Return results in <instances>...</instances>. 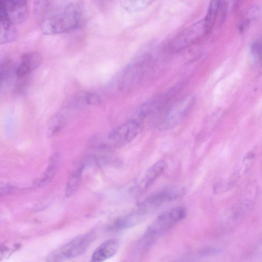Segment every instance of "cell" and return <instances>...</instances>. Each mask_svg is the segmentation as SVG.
<instances>
[{
  "instance_id": "d6986e66",
  "label": "cell",
  "mask_w": 262,
  "mask_h": 262,
  "mask_svg": "<svg viewBox=\"0 0 262 262\" xmlns=\"http://www.w3.org/2000/svg\"><path fill=\"white\" fill-rule=\"evenodd\" d=\"M100 97L91 92H82L77 94L73 99V107L80 106L83 105H96L101 103Z\"/></svg>"
},
{
  "instance_id": "484cf974",
  "label": "cell",
  "mask_w": 262,
  "mask_h": 262,
  "mask_svg": "<svg viewBox=\"0 0 262 262\" xmlns=\"http://www.w3.org/2000/svg\"><path fill=\"white\" fill-rule=\"evenodd\" d=\"M254 156H255L254 152H253L252 151L249 152L245 156V157L244 158V161H245V163L251 160L252 159H253V158L254 157Z\"/></svg>"
},
{
  "instance_id": "30bf717a",
  "label": "cell",
  "mask_w": 262,
  "mask_h": 262,
  "mask_svg": "<svg viewBox=\"0 0 262 262\" xmlns=\"http://www.w3.org/2000/svg\"><path fill=\"white\" fill-rule=\"evenodd\" d=\"M8 18L15 24L25 22L28 16L27 0H0Z\"/></svg>"
},
{
  "instance_id": "5bb4252c",
  "label": "cell",
  "mask_w": 262,
  "mask_h": 262,
  "mask_svg": "<svg viewBox=\"0 0 262 262\" xmlns=\"http://www.w3.org/2000/svg\"><path fill=\"white\" fill-rule=\"evenodd\" d=\"M16 37L14 24L8 18L0 4V45L13 41Z\"/></svg>"
},
{
  "instance_id": "9c48e42d",
  "label": "cell",
  "mask_w": 262,
  "mask_h": 262,
  "mask_svg": "<svg viewBox=\"0 0 262 262\" xmlns=\"http://www.w3.org/2000/svg\"><path fill=\"white\" fill-rule=\"evenodd\" d=\"M208 34L203 19L185 29L175 37L170 48L174 51H180L195 43Z\"/></svg>"
},
{
  "instance_id": "44dd1931",
  "label": "cell",
  "mask_w": 262,
  "mask_h": 262,
  "mask_svg": "<svg viewBox=\"0 0 262 262\" xmlns=\"http://www.w3.org/2000/svg\"><path fill=\"white\" fill-rule=\"evenodd\" d=\"M154 0H119L122 7L128 12L142 11L149 6Z\"/></svg>"
},
{
  "instance_id": "2e32d148",
  "label": "cell",
  "mask_w": 262,
  "mask_h": 262,
  "mask_svg": "<svg viewBox=\"0 0 262 262\" xmlns=\"http://www.w3.org/2000/svg\"><path fill=\"white\" fill-rule=\"evenodd\" d=\"M145 216L138 209L126 215L117 219L114 223L113 227L117 230L129 228L138 224Z\"/></svg>"
},
{
  "instance_id": "277c9868",
  "label": "cell",
  "mask_w": 262,
  "mask_h": 262,
  "mask_svg": "<svg viewBox=\"0 0 262 262\" xmlns=\"http://www.w3.org/2000/svg\"><path fill=\"white\" fill-rule=\"evenodd\" d=\"M195 102V97L192 94L176 101L158 116L157 127L162 130L173 128L187 116Z\"/></svg>"
},
{
  "instance_id": "e0dca14e",
  "label": "cell",
  "mask_w": 262,
  "mask_h": 262,
  "mask_svg": "<svg viewBox=\"0 0 262 262\" xmlns=\"http://www.w3.org/2000/svg\"><path fill=\"white\" fill-rule=\"evenodd\" d=\"M60 160L61 157L59 153H55L52 155L42 177L38 182V186H44L53 180L59 168Z\"/></svg>"
},
{
  "instance_id": "603a6c76",
  "label": "cell",
  "mask_w": 262,
  "mask_h": 262,
  "mask_svg": "<svg viewBox=\"0 0 262 262\" xmlns=\"http://www.w3.org/2000/svg\"><path fill=\"white\" fill-rule=\"evenodd\" d=\"M221 252V251L220 249H218L215 248L206 247L200 250L199 251V254L200 255L206 256L216 255L220 253Z\"/></svg>"
},
{
  "instance_id": "d4e9b609",
  "label": "cell",
  "mask_w": 262,
  "mask_h": 262,
  "mask_svg": "<svg viewBox=\"0 0 262 262\" xmlns=\"http://www.w3.org/2000/svg\"><path fill=\"white\" fill-rule=\"evenodd\" d=\"M94 4L100 9L106 8L112 0H92Z\"/></svg>"
},
{
  "instance_id": "7c38bea8",
  "label": "cell",
  "mask_w": 262,
  "mask_h": 262,
  "mask_svg": "<svg viewBox=\"0 0 262 262\" xmlns=\"http://www.w3.org/2000/svg\"><path fill=\"white\" fill-rule=\"evenodd\" d=\"M119 248V241L116 238L107 239L100 244L94 251L91 261H103L116 254Z\"/></svg>"
},
{
  "instance_id": "8992f818",
  "label": "cell",
  "mask_w": 262,
  "mask_h": 262,
  "mask_svg": "<svg viewBox=\"0 0 262 262\" xmlns=\"http://www.w3.org/2000/svg\"><path fill=\"white\" fill-rule=\"evenodd\" d=\"M186 214L187 211L183 207H176L167 210L154 221L143 235L156 242L158 237L183 220Z\"/></svg>"
},
{
  "instance_id": "cb8c5ba5",
  "label": "cell",
  "mask_w": 262,
  "mask_h": 262,
  "mask_svg": "<svg viewBox=\"0 0 262 262\" xmlns=\"http://www.w3.org/2000/svg\"><path fill=\"white\" fill-rule=\"evenodd\" d=\"M14 187L7 183H0V195L11 193L14 190Z\"/></svg>"
},
{
  "instance_id": "52a82bcc",
  "label": "cell",
  "mask_w": 262,
  "mask_h": 262,
  "mask_svg": "<svg viewBox=\"0 0 262 262\" xmlns=\"http://www.w3.org/2000/svg\"><path fill=\"white\" fill-rule=\"evenodd\" d=\"M182 84H178L168 91L150 98L143 103L138 111L139 120L158 117L164 110L166 104L181 89Z\"/></svg>"
},
{
  "instance_id": "7a4b0ae2",
  "label": "cell",
  "mask_w": 262,
  "mask_h": 262,
  "mask_svg": "<svg viewBox=\"0 0 262 262\" xmlns=\"http://www.w3.org/2000/svg\"><path fill=\"white\" fill-rule=\"evenodd\" d=\"M154 65L151 52L145 48L141 49L123 70L119 79V88L126 90L135 86L149 75Z\"/></svg>"
},
{
  "instance_id": "7402d4cb",
  "label": "cell",
  "mask_w": 262,
  "mask_h": 262,
  "mask_svg": "<svg viewBox=\"0 0 262 262\" xmlns=\"http://www.w3.org/2000/svg\"><path fill=\"white\" fill-rule=\"evenodd\" d=\"M251 57L255 62H257L261 57V45L260 41H255L251 46Z\"/></svg>"
},
{
  "instance_id": "5b68a950",
  "label": "cell",
  "mask_w": 262,
  "mask_h": 262,
  "mask_svg": "<svg viewBox=\"0 0 262 262\" xmlns=\"http://www.w3.org/2000/svg\"><path fill=\"white\" fill-rule=\"evenodd\" d=\"M95 238L96 234L92 231L80 234L51 252L46 260L58 262L78 257L86 251Z\"/></svg>"
},
{
  "instance_id": "6da1fadb",
  "label": "cell",
  "mask_w": 262,
  "mask_h": 262,
  "mask_svg": "<svg viewBox=\"0 0 262 262\" xmlns=\"http://www.w3.org/2000/svg\"><path fill=\"white\" fill-rule=\"evenodd\" d=\"M82 16V10L78 4H67L44 19L41 31L51 35L70 32L79 26Z\"/></svg>"
},
{
  "instance_id": "4fadbf2b",
  "label": "cell",
  "mask_w": 262,
  "mask_h": 262,
  "mask_svg": "<svg viewBox=\"0 0 262 262\" xmlns=\"http://www.w3.org/2000/svg\"><path fill=\"white\" fill-rule=\"evenodd\" d=\"M70 117L69 107H64L54 114L49 119L47 135L51 137L58 133L67 124Z\"/></svg>"
},
{
  "instance_id": "3957f363",
  "label": "cell",
  "mask_w": 262,
  "mask_h": 262,
  "mask_svg": "<svg viewBox=\"0 0 262 262\" xmlns=\"http://www.w3.org/2000/svg\"><path fill=\"white\" fill-rule=\"evenodd\" d=\"M141 130V121L137 119H130L118 125L107 134L94 137L91 144L103 150L119 147L133 141Z\"/></svg>"
},
{
  "instance_id": "9a60e30c",
  "label": "cell",
  "mask_w": 262,
  "mask_h": 262,
  "mask_svg": "<svg viewBox=\"0 0 262 262\" xmlns=\"http://www.w3.org/2000/svg\"><path fill=\"white\" fill-rule=\"evenodd\" d=\"M167 167V163L160 160L155 163L145 173L140 184V189L144 191L159 177Z\"/></svg>"
},
{
  "instance_id": "8fae6325",
  "label": "cell",
  "mask_w": 262,
  "mask_h": 262,
  "mask_svg": "<svg viewBox=\"0 0 262 262\" xmlns=\"http://www.w3.org/2000/svg\"><path fill=\"white\" fill-rule=\"evenodd\" d=\"M41 55L36 52H29L22 55L20 62L15 69L18 78H21L36 69L41 64Z\"/></svg>"
},
{
  "instance_id": "ffe728a7",
  "label": "cell",
  "mask_w": 262,
  "mask_h": 262,
  "mask_svg": "<svg viewBox=\"0 0 262 262\" xmlns=\"http://www.w3.org/2000/svg\"><path fill=\"white\" fill-rule=\"evenodd\" d=\"M221 0H210L206 15L204 18L208 33L212 29L219 11Z\"/></svg>"
},
{
  "instance_id": "ac0fdd59",
  "label": "cell",
  "mask_w": 262,
  "mask_h": 262,
  "mask_svg": "<svg viewBox=\"0 0 262 262\" xmlns=\"http://www.w3.org/2000/svg\"><path fill=\"white\" fill-rule=\"evenodd\" d=\"M83 166L81 164L70 175L65 188V194L67 197L72 196L79 188L81 182Z\"/></svg>"
},
{
  "instance_id": "ba28073f",
  "label": "cell",
  "mask_w": 262,
  "mask_h": 262,
  "mask_svg": "<svg viewBox=\"0 0 262 262\" xmlns=\"http://www.w3.org/2000/svg\"><path fill=\"white\" fill-rule=\"evenodd\" d=\"M184 192V189L180 187L164 189L146 198L140 204L138 210L145 216L157 209L163 204L179 198Z\"/></svg>"
}]
</instances>
